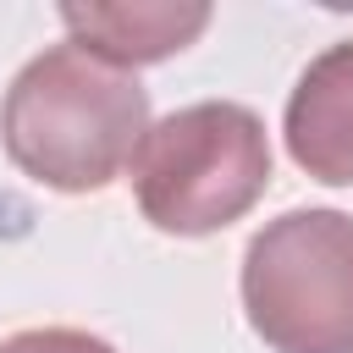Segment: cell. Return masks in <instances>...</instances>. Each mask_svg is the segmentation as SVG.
I'll return each instance as SVG.
<instances>
[{
  "mask_svg": "<svg viewBox=\"0 0 353 353\" xmlns=\"http://www.w3.org/2000/svg\"><path fill=\"white\" fill-rule=\"evenodd\" d=\"M287 154L331 188H353V39L320 50L287 94Z\"/></svg>",
  "mask_w": 353,
  "mask_h": 353,
  "instance_id": "cell-4",
  "label": "cell"
},
{
  "mask_svg": "<svg viewBox=\"0 0 353 353\" xmlns=\"http://www.w3.org/2000/svg\"><path fill=\"white\" fill-rule=\"evenodd\" d=\"M243 309L270 353H353V215L287 210L243 248Z\"/></svg>",
  "mask_w": 353,
  "mask_h": 353,
  "instance_id": "cell-3",
  "label": "cell"
},
{
  "mask_svg": "<svg viewBox=\"0 0 353 353\" xmlns=\"http://www.w3.org/2000/svg\"><path fill=\"white\" fill-rule=\"evenodd\" d=\"M0 353H116V347L77 325H33L17 336H0Z\"/></svg>",
  "mask_w": 353,
  "mask_h": 353,
  "instance_id": "cell-6",
  "label": "cell"
},
{
  "mask_svg": "<svg viewBox=\"0 0 353 353\" xmlns=\"http://www.w3.org/2000/svg\"><path fill=\"white\" fill-rule=\"evenodd\" d=\"M149 132V94L132 72L83 44L39 50L6 88L0 143L22 176L55 193H99L132 165Z\"/></svg>",
  "mask_w": 353,
  "mask_h": 353,
  "instance_id": "cell-1",
  "label": "cell"
},
{
  "mask_svg": "<svg viewBox=\"0 0 353 353\" xmlns=\"http://www.w3.org/2000/svg\"><path fill=\"white\" fill-rule=\"evenodd\" d=\"M72 44L110 66H149L188 50L210 28L204 0H132V6H61Z\"/></svg>",
  "mask_w": 353,
  "mask_h": 353,
  "instance_id": "cell-5",
  "label": "cell"
},
{
  "mask_svg": "<svg viewBox=\"0 0 353 353\" xmlns=\"http://www.w3.org/2000/svg\"><path fill=\"white\" fill-rule=\"evenodd\" d=\"M270 188L265 121L237 99H199L160 116L132 154V199L154 232L210 237L243 221Z\"/></svg>",
  "mask_w": 353,
  "mask_h": 353,
  "instance_id": "cell-2",
  "label": "cell"
}]
</instances>
